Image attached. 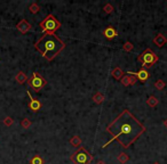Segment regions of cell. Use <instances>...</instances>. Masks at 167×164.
<instances>
[{
	"label": "cell",
	"mask_w": 167,
	"mask_h": 164,
	"mask_svg": "<svg viewBox=\"0 0 167 164\" xmlns=\"http://www.w3.org/2000/svg\"><path fill=\"white\" fill-rule=\"evenodd\" d=\"M96 164H107L104 161H102V160H100V161H97L96 162Z\"/></svg>",
	"instance_id": "cell-27"
},
{
	"label": "cell",
	"mask_w": 167,
	"mask_h": 164,
	"mask_svg": "<svg viewBox=\"0 0 167 164\" xmlns=\"http://www.w3.org/2000/svg\"><path fill=\"white\" fill-rule=\"evenodd\" d=\"M137 60L142 64L143 69H148V67L153 66L154 64L157 63L158 60H159V57L156 55V53L152 49L147 48L141 55H139Z\"/></svg>",
	"instance_id": "cell-4"
},
{
	"label": "cell",
	"mask_w": 167,
	"mask_h": 164,
	"mask_svg": "<svg viewBox=\"0 0 167 164\" xmlns=\"http://www.w3.org/2000/svg\"><path fill=\"white\" fill-rule=\"evenodd\" d=\"M123 49L125 51H127V53H131V51L134 49V44H133L131 41H126V42L124 44V46H123Z\"/></svg>",
	"instance_id": "cell-21"
},
{
	"label": "cell",
	"mask_w": 167,
	"mask_h": 164,
	"mask_svg": "<svg viewBox=\"0 0 167 164\" xmlns=\"http://www.w3.org/2000/svg\"><path fill=\"white\" fill-rule=\"evenodd\" d=\"M31 124H32V122L29 120V119H26V117H24V119L21 121V126H22L23 129H29V128L31 126Z\"/></svg>",
	"instance_id": "cell-23"
},
{
	"label": "cell",
	"mask_w": 167,
	"mask_h": 164,
	"mask_svg": "<svg viewBox=\"0 0 167 164\" xmlns=\"http://www.w3.org/2000/svg\"><path fill=\"white\" fill-rule=\"evenodd\" d=\"M30 164H44V160H42L39 155H35V156L31 158Z\"/></svg>",
	"instance_id": "cell-22"
},
{
	"label": "cell",
	"mask_w": 167,
	"mask_h": 164,
	"mask_svg": "<svg viewBox=\"0 0 167 164\" xmlns=\"http://www.w3.org/2000/svg\"><path fill=\"white\" fill-rule=\"evenodd\" d=\"M28 83L36 92H39L41 89L44 88L45 85H47V81H46V79H45L44 76H41L38 72H33L31 78L28 80Z\"/></svg>",
	"instance_id": "cell-6"
},
{
	"label": "cell",
	"mask_w": 167,
	"mask_h": 164,
	"mask_svg": "<svg viewBox=\"0 0 167 164\" xmlns=\"http://www.w3.org/2000/svg\"><path fill=\"white\" fill-rule=\"evenodd\" d=\"M147 104H148V106H150V107L154 108L158 104H159V99H158L156 96L152 95L147 99Z\"/></svg>",
	"instance_id": "cell-17"
},
{
	"label": "cell",
	"mask_w": 167,
	"mask_h": 164,
	"mask_svg": "<svg viewBox=\"0 0 167 164\" xmlns=\"http://www.w3.org/2000/svg\"><path fill=\"white\" fill-rule=\"evenodd\" d=\"M124 71L121 69H120L119 66H117V67H114L112 71H111V75L114 76V79H116V80H121L123 79V76H124Z\"/></svg>",
	"instance_id": "cell-15"
},
{
	"label": "cell",
	"mask_w": 167,
	"mask_h": 164,
	"mask_svg": "<svg viewBox=\"0 0 167 164\" xmlns=\"http://www.w3.org/2000/svg\"><path fill=\"white\" fill-rule=\"evenodd\" d=\"M114 6L111 5V3H107L105 6L103 7V10H104V13H107V14H111L112 12H114Z\"/></svg>",
	"instance_id": "cell-24"
},
{
	"label": "cell",
	"mask_w": 167,
	"mask_h": 164,
	"mask_svg": "<svg viewBox=\"0 0 167 164\" xmlns=\"http://www.w3.org/2000/svg\"><path fill=\"white\" fill-rule=\"evenodd\" d=\"M28 80H29V78L26 76L25 73L22 72V71H19L15 76V81L17 82L19 85H24L25 82H28Z\"/></svg>",
	"instance_id": "cell-14"
},
{
	"label": "cell",
	"mask_w": 167,
	"mask_h": 164,
	"mask_svg": "<svg viewBox=\"0 0 167 164\" xmlns=\"http://www.w3.org/2000/svg\"><path fill=\"white\" fill-rule=\"evenodd\" d=\"M13 123H14V120H13V117H10V116H7L5 120H3V124L7 126H13Z\"/></svg>",
	"instance_id": "cell-25"
},
{
	"label": "cell",
	"mask_w": 167,
	"mask_h": 164,
	"mask_svg": "<svg viewBox=\"0 0 167 164\" xmlns=\"http://www.w3.org/2000/svg\"><path fill=\"white\" fill-rule=\"evenodd\" d=\"M39 10H40V7L37 3H32L30 6H29V12L31 14H37L39 13Z\"/></svg>",
	"instance_id": "cell-20"
},
{
	"label": "cell",
	"mask_w": 167,
	"mask_h": 164,
	"mask_svg": "<svg viewBox=\"0 0 167 164\" xmlns=\"http://www.w3.org/2000/svg\"><path fill=\"white\" fill-rule=\"evenodd\" d=\"M154 88L157 89V90H159V91H160V90H164V89L166 88V82L161 79L157 80V81L154 82Z\"/></svg>",
	"instance_id": "cell-19"
},
{
	"label": "cell",
	"mask_w": 167,
	"mask_h": 164,
	"mask_svg": "<svg viewBox=\"0 0 167 164\" xmlns=\"http://www.w3.org/2000/svg\"><path fill=\"white\" fill-rule=\"evenodd\" d=\"M129 74V75H134L137 78V80H140L141 82H145L147 80L150 78V73L148 72V69H143L142 67L141 69H139L137 72H131V71H128L127 72Z\"/></svg>",
	"instance_id": "cell-8"
},
{
	"label": "cell",
	"mask_w": 167,
	"mask_h": 164,
	"mask_svg": "<svg viewBox=\"0 0 167 164\" xmlns=\"http://www.w3.org/2000/svg\"><path fill=\"white\" fill-rule=\"evenodd\" d=\"M152 164H160L159 162H154V163H152Z\"/></svg>",
	"instance_id": "cell-28"
},
{
	"label": "cell",
	"mask_w": 167,
	"mask_h": 164,
	"mask_svg": "<svg viewBox=\"0 0 167 164\" xmlns=\"http://www.w3.org/2000/svg\"><path fill=\"white\" fill-rule=\"evenodd\" d=\"M104 99H105V96H104L103 94H102V92H100V91H97L94 96H93V101H94L95 104H97V105L102 104V103L104 101Z\"/></svg>",
	"instance_id": "cell-16"
},
{
	"label": "cell",
	"mask_w": 167,
	"mask_h": 164,
	"mask_svg": "<svg viewBox=\"0 0 167 164\" xmlns=\"http://www.w3.org/2000/svg\"><path fill=\"white\" fill-rule=\"evenodd\" d=\"M105 130L112 138L105 142L102 148H107L114 140H117L121 147L127 149L145 132L147 128L136 119L134 114L128 110H124L112 122L108 124Z\"/></svg>",
	"instance_id": "cell-1"
},
{
	"label": "cell",
	"mask_w": 167,
	"mask_h": 164,
	"mask_svg": "<svg viewBox=\"0 0 167 164\" xmlns=\"http://www.w3.org/2000/svg\"><path fill=\"white\" fill-rule=\"evenodd\" d=\"M16 28H17L22 34H25V33H28L29 31H31L32 30V25L26 21V19H22V21H19V22L16 24Z\"/></svg>",
	"instance_id": "cell-10"
},
{
	"label": "cell",
	"mask_w": 167,
	"mask_h": 164,
	"mask_svg": "<svg viewBox=\"0 0 167 164\" xmlns=\"http://www.w3.org/2000/svg\"><path fill=\"white\" fill-rule=\"evenodd\" d=\"M129 161V156L125 153V151H121L119 155H118V162L120 164H126Z\"/></svg>",
	"instance_id": "cell-18"
},
{
	"label": "cell",
	"mask_w": 167,
	"mask_h": 164,
	"mask_svg": "<svg viewBox=\"0 0 167 164\" xmlns=\"http://www.w3.org/2000/svg\"><path fill=\"white\" fill-rule=\"evenodd\" d=\"M163 126H164L165 128L167 129V119H165V120H164V122H163Z\"/></svg>",
	"instance_id": "cell-26"
},
{
	"label": "cell",
	"mask_w": 167,
	"mask_h": 164,
	"mask_svg": "<svg viewBox=\"0 0 167 164\" xmlns=\"http://www.w3.org/2000/svg\"><path fill=\"white\" fill-rule=\"evenodd\" d=\"M26 94H28L29 98H30V100H29V104H28V107L30 108L32 112H38V110H40L41 107H42V104H41V101L32 97L31 92L29 91V90H26Z\"/></svg>",
	"instance_id": "cell-7"
},
{
	"label": "cell",
	"mask_w": 167,
	"mask_h": 164,
	"mask_svg": "<svg viewBox=\"0 0 167 164\" xmlns=\"http://www.w3.org/2000/svg\"><path fill=\"white\" fill-rule=\"evenodd\" d=\"M166 42H167V39L165 38L164 34H161V33H158V34L153 38V44L159 48L164 47L165 44H166Z\"/></svg>",
	"instance_id": "cell-12"
},
{
	"label": "cell",
	"mask_w": 167,
	"mask_h": 164,
	"mask_svg": "<svg viewBox=\"0 0 167 164\" xmlns=\"http://www.w3.org/2000/svg\"><path fill=\"white\" fill-rule=\"evenodd\" d=\"M120 82H121V85H124V87H128V85H134L137 82V78L134 75H129V74H127V75H124L123 79L120 80Z\"/></svg>",
	"instance_id": "cell-11"
},
{
	"label": "cell",
	"mask_w": 167,
	"mask_h": 164,
	"mask_svg": "<svg viewBox=\"0 0 167 164\" xmlns=\"http://www.w3.org/2000/svg\"><path fill=\"white\" fill-rule=\"evenodd\" d=\"M39 26L44 34H55V32L61 28L62 24L53 14H49L39 23Z\"/></svg>",
	"instance_id": "cell-3"
},
{
	"label": "cell",
	"mask_w": 167,
	"mask_h": 164,
	"mask_svg": "<svg viewBox=\"0 0 167 164\" xmlns=\"http://www.w3.org/2000/svg\"><path fill=\"white\" fill-rule=\"evenodd\" d=\"M102 34H103L104 38L108 39V40H112V39H114L116 37H118V31L116 30V28L109 25L104 28L103 32H102Z\"/></svg>",
	"instance_id": "cell-9"
},
{
	"label": "cell",
	"mask_w": 167,
	"mask_h": 164,
	"mask_svg": "<svg viewBox=\"0 0 167 164\" xmlns=\"http://www.w3.org/2000/svg\"><path fill=\"white\" fill-rule=\"evenodd\" d=\"M35 48L44 58L51 62L65 48V44L56 34H42L35 44Z\"/></svg>",
	"instance_id": "cell-2"
},
{
	"label": "cell",
	"mask_w": 167,
	"mask_h": 164,
	"mask_svg": "<svg viewBox=\"0 0 167 164\" xmlns=\"http://www.w3.org/2000/svg\"><path fill=\"white\" fill-rule=\"evenodd\" d=\"M81 142H82L81 138L79 136H77V135L72 136L69 140V144L72 146V147H75V148H80V147H81Z\"/></svg>",
	"instance_id": "cell-13"
},
{
	"label": "cell",
	"mask_w": 167,
	"mask_h": 164,
	"mask_svg": "<svg viewBox=\"0 0 167 164\" xmlns=\"http://www.w3.org/2000/svg\"><path fill=\"white\" fill-rule=\"evenodd\" d=\"M93 155L89 153L85 147H80L78 151H76L71 155L70 160L75 164H89L93 161Z\"/></svg>",
	"instance_id": "cell-5"
}]
</instances>
